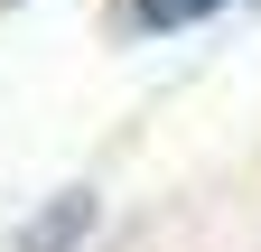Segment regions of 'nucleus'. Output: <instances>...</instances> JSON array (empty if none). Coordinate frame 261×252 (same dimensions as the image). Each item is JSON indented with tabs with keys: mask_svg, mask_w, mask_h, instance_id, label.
I'll return each mask as SVG.
<instances>
[{
	"mask_svg": "<svg viewBox=\"0 0 261 252\" xmlns=\"http://www.w3.org/2000/svg\"><path fill=\"white\" fill-rule=\"evenodd\" d=\"M84 224H93V206H84V196H65V206H56V215H47V224H38V234H28L19 252H56L65 234H84Z\"/></svg>",
	"mask_w": 261,
	"mask_h": 252,
	"instance_id": "nucleus-1",
	"label": "nucleus"
},
{
	"mask_svg": "<svg viewBox=\"0 0 261 252\" xmlns=\"http://www.w3.org/2000/svg\"><path fill=\"white\" fill-rule=\"evenodd\" d=\"M130 10H140L149 28H187V19H215L224 0H130Z\"/></svg>",
	"mask_w": 261,
	"mask_h": 252,
	"instance_id": "nucleus-2",
	"label": "nucleus"
}]
</instances>
